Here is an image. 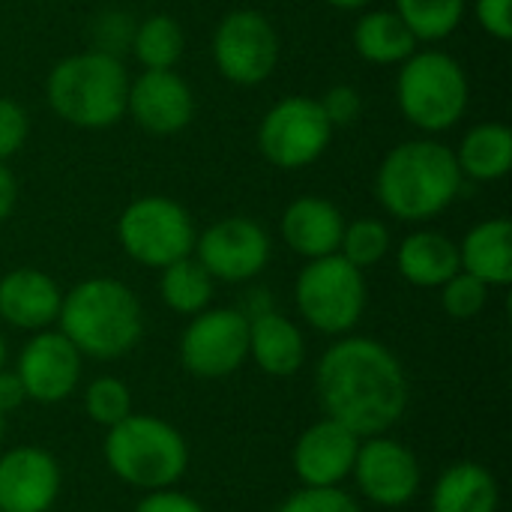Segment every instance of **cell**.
<instances>
[{
  "mask_svg": "<svg viewBox=\"0 0 512 512\" xmlns=\"http://www.w3.org/2000/svg\"><path fill=\"white\" fill-rule=\"evenodd\" d=\"M276 512H360L342 486H303Z\"/></svg>",
  "mask_w": 512,
  "mask_h": 512,
  "instance_id": "obj_33",
  "label": "cell"
},
{
  "mask_svg": "<svg viewBox=\"0 0 512 512\" xmlns=\"http://www.w3.org/2000/svg\"><path fill=\"white\" fill-rule=\"evenodd\" d=\"M126 114L150 135H177L195 117V93L174 69H144L129 81Z\"/></svg>",
  "mask_w": 512,
  "mask_h": 512,
  "instance_id": "obj_15",
  "label": "cell"
},
{
  "mask_svg": "<svg viewBox=\"0 0 512 512\" xmlns=\"http://www.w3.org/2000/svg\"><path fill=\"white\" fill-rule=\"evenodd\" d=\"M60 495L57 459L39 447L0 456V512H48Z\"/></svg>",
  "mask_w": 512,
  "mask_h": 512,
  "instance_id": "obj_16",
  "label": "cell"
},
{
  "mask_svg": "<svg viewBox=\"0 0 512 512\" xmlns=\"http://www.w3.org/2000/svg\"><path fill=\"white\" fill-rule=\"evenodd\" d=\"M60 303V285L36 267H15L0 279V318L18 330H48L57 324Z\"/></svg>",
  "mask_w": 512,
  "mask_h": 512,
  "instance_id": "obj_18",
  "label": "cell"
},
{
  "mask_svg": "<svg viewBox=\"0 0 512 512\" xmlns=\"http://www.w3.org/2000/svg\"><path fill=\"white\" fill-rule=\"evenodd\" d=\"M192 255L213 282L240 285L255 279L270 264V234L249 216H225L195 237Z\"/></svg>",
  "mask_w": 512,
  "mask_h": 512,
  "instance_id": "obj_12",
  "label": "cell"
},
{
  "mask_svg": "<svg viewBox=\"0 0 512 512\" xmlns=\"http://www.w3.org/2000/svg\"><path fill=\"white\" fill-rule=\"evenodd\" d=\"M351 477L360 495L369 498L372 504L405 507L417 495L423 474L417 456L405 444L387 435H372V438H360Z\"/></svg>",
  "mask_w": 512,
  "mask_h": 512,
  "instance_id": "obj_13",
  "label": "cell"
},
{
  "mask_svg": "<svg viewBox=\"0 0 512 512\" xmlns=\"http://www.w3.org/2000/svg\"><path fill=\"white\" fill-rule=\"evenodd\" d=\"M57 324L81 357L117 360L138 345L144 333V309L126 282L90 276L63 294Z\"/></svg>",
  "mask_w": 512,
  "mask_h": 512,
  "instance_id": "obj_3",
  "label": "cell"
},
{
  "mask_svg": "<svg viewBox=\"0 0 512 512\" xmlns=\"http://www.w3.org/2000/svg\"><path fill=\"white\" fill-rule=\"evenodd\" d=\"M84 408L96 426L111 429L132 414V393L120 378L102 375V378L90 381V387L84 390Z\"/></svg>",
  "mask_w": 512,
  "mask_h": 512,
  "instance_id": "obj_30",
  "label": "cell"
},
{
  "mask_svg": "<svg viewBox=\"0 0 512 512\" xmlns=\"http://www.w3.org/2000/svg\"><path fill=\"white\" fill-rule=\"evenodd\" d=\"M135 24L138 21L126 9H102V12H96V18L90 21V48L123 60V54L132 48Z\"/></svg>",
  "mask_w": 512,
  "mask_h": 512,
  "instance_id": "obj_32",
  "label": "cell"
},
{
  "mask_svg": "<svg viewBox=\"0 0 512 512\" xmlns=\"http://www.w3.org/2000/svg\"><path fill=\"white\" fill-rule=\"evenodd\" d=\"M135 512H204V507H201L195 498H189V495H183V492H174V486H171V489L147 492V495L138 501Z\"/></svg>",
  "mask_w": 512,
  "mask_h": 512,
  "instance_id": "obj_37",
  "label": "cell"
},
{
  "mask_svg": "<svg viewBox=\"0 0 512 512\" xmlns=\"http://www.w3.org/2000/svg\"><path fill=\"white\" fill-rule=\"evenodd\" d=\"M417 42H441L459 30L468 0H396L393 9Z\"/></svg>",
  "mask_w": 512,
  "mask_h": 512,
  "instance_id": "obj_28",
  "label": "cell"
},
{
  "mask_svg": "<svg viewBox=\"0 0 512 512\" xmlns=\"http://www.w3.org/2000/svg\"><path fill=\"white\" fill-rule=\"evenodd\" d=\"M141 69H174L186 51V33L168 12H153L135 24L132 48Z\"/></svg>",
  "mask_w": 512,
  "mask_h": 512,
  "instance_id": "obj_27",
  "label": "cell"
},
{
  "mask_svg": "<svg viewBox=\"0 0 512 512\" xmlns=\"http://www.w3.org/2000/svg\"><path fill=\"white\" fill-rule=\"evenodd\" d=\"M213 276L198 264L195 255H186L168 267H162V276H159V297L162 303L177 312V315H198L204 309H210V300H213Z\"/></svg>",
  "mask_w": 512,
  "mask_h": 512,
  "instance_id": "obj_26",
  "label": "cell"
},
{
  "mask_svg": "<svg viewBox=\"0 0 512 512\" xmlns=\"http://www.w3.org/2000/svg\"><path fill=\"white\" fill-rule=\"evenodd\" d=\"M462 177L474 183L504 180L512 168V132L507 123L486 120L465 132L459 147L453 150Z\"/></svg>",
  "mask_w": 512,
  "mask_h": 512,
  "instance_id": "obj_23",
  "label": "cell"
},
{
  "mask_svg": "<svg viewBox=\"0 0 512 512\" xmlns=\"http://www.w3.org/2000/svg\"><path fill=\"white\" fill-rule=\"evenodd\" d=\"M390 246H393V237H390L387 222L366 216V219H354V222L345 225L339 255L345 261H351L354 267L369 270V267H375V264H381L387 258Z\"/></svg>",
  "mask_w": 512,
  "mask_h": 512,
  "instance_id": "obj_29",
  "label": "cell"
},
{
  "mask_svg": "<svg viewBox=\"0 0 512 512\" xmlns=\"http://www.w3.org/2000/svg\"><path fill=\"white\" fill-rule=\"evenodd\" d=\"M465 177L453 147L438 138H408L387 150L375 174L378 204L399 222H432L459 195Z\"/></svg>",
  "mask_w": 512,
  "mask_h": 512,
  "instance_id": "obj_2",
  "label": "cell"
},
{
  "mask_svg": "<svg viewBox=\"0 0 512 512\" xmlns=\"http://www.w3.org/2000/svg\"><path fill=\"white\" fill-rule=\"evenodd\" d=\"M81 354L60 330H39L21 348L15 375L24 384L27 399L39 405H57L69 399L81 381Z\"/></svg>",
  "mask_w": 512,
  "mask_h": 512,
  "instance_id": "obj_14",
  "label": "cell"
},
{
  "mask_svg": "<svg viewBox=\"0 0 512 512\" xmlns=\"http://www.w3.org/2000/svg\"><path fill=\"white\" fill-rule=\"evenodd\" d=\"M105 462L111 474L135 489H171L189 468L183 435L162 417L129 414L105 435Z\"/></svg>",
  "mask_w": 512,
  "mask_h": 512,
  "instance_id": "obj_6",
  "label": "cell"
},
{
  "mask_svg": "<svg viewBox=\"0 0 512 512\" xmlns=\"http://www.w3.org/2000/svg\"><path fill=\"white\" fill-rule=\"evenodd\" d=\"M396 267L414 288H441L459 267V246L441 231H414L396 249Z\"/></svg>",
  "mask_w": 512,
  "mask_h": 512,
  "instance_id": "obj_22",
  "label": "cell"
},
{
  "mask_svg": "<svg viewBox=\"0 0 512 512\" xmlns=\"http://www.w3.org/2000/svg\"><path fill=\"white\" fill-rule=\"evenodd\" d=\"M15 201H18V180H15V174L9 171V165L0 162V225L12 216Z\"/></svg>",
  "mask_w": 512,
  "mask_h": 512,
  "instance_id": "obj_39",
  "label": "cell"
},
{
  "mask_svg": "<svg viewBox=\"0 0 512 512\" xmlns=\"http://www.w3.org/2000/svg\"><path fill=\"white\" fill-rule=\"evenodd\" d=\"M354 51L375 66H399L417 51L414 33L405 27V21L393 9H369L354 21L351 33Z\"/></svg>",
  "mask_w": 512,
  "mask_h": 512,
  "instance_id": "obj_25",
  "label": "cell"
},
{
  "mask_svg": "<svg viewBox=\"0 0 512 512\" xmlns=\"http://www.w3.org/2000/svg\"><path fill=\"white\" fill-rule=\"evenodd\" d=\"M315 390L324 414L357 438L387 435L408 408V375L399 357L369 336L333 342L315 366Z\"/></svg>",
  "mask_w": 512,
  "mask_h": 512,
  "instance_id": "obj_1",
  "label": "cell"
},
{
  "mask_svg": "<svg viewBox=\"0 0 512 512\" xmlns=\"http://www.w3.org/2000/svg\"><path fill=\"white\" fill-rule=\"evenodd\" d=\"M279 231L291 252L312 261L339 252L345 216L333 201L321 195H300L285 207Z\"/></svg>",
  "mask_w": 512,
  "mask_h": 512,
  "instance_id": "obj_19",
  "label": "cell"
},
{
  "mask_svg": "<svg viewBox=\"0 0 512 512\" xmlns=\"http://www.w3.org/2000/svg\"><path fill=\"white\" fill-rule=\"evenodd\" d=\"M129 72L120 57L87 48L57 60L45 78L48 108L69 126L99 132L126 117Z\"/></svg>",
  "mask_w": 512,
  "mask_h": 512,
  "instance_id": "obj_4",
  "label": "cell"
},
{
  "mask_svg": "<svg viewBox=\"0 0 512 512\" xmlns=\"http://www.w3.org/2000/svg\"><path fill=\"white\" fill-rule=\"evenodd\" d=\"M501 492L498 480L480 462H456L450 465L435 489H432V512H498Z\"/></svg>",
  "mask_w": 512,
  "mask_h": 512,
  "instance_id": "obj_24",
  "label": "cell"
},
{
  "mask_svg": "<svg viewBox=\"0 0 512 512\" xmlns=\"http://www.w3.org/2000/svg\"><path fill=\"white\" fill-rule=\"evenodd\" d=\"M249 360V318L240 309H204L180 336V363L201 381L234 375Z\"/></svg>",
  "mask_w": 512,
  "mask_h": 512,
  "instance_id": "obj_11",
  "label": "cell"
},
{
  "mask_svg": "<svg viewBox=\"0 0 512 512\" xmlns=\"http://www.w3.org/2000/svg\"><path fill=\"white\" fill-rule=\"evenodd\" d=\"M366 276L339 252L303 264L294 300L303 321L324 336H348L366 312Z\"/></svg>",
  "mask_w": 512,
  "mask_h": 512,
  "instance_id": "obj_7",
  "label": "cell"
},
{
  "mask_svg": "<svg viewBox=\"0 0 512 512\" xmlns=\"http://www.w3.org/2000/svg\"><path fill=\"white\" fill-rule=\"evenodd\" d=\"M198 228L189 210L168 195H141L117 219L120 249L141 267L162 270L195 249Z\"/></svg>",
  "mask_w": 512,
  "mask_h": 512,
  "instance_id": "obj_8",
  "label": "cell"
},
{
  "mask_svg": "<svg viewBox=\"0 0 512 512\" xmlns=\"http://www.w3.org/2000/svg\"><path fill=\"white\" fill-rule=\"evenodd\" d=\"M489 291H492V288H489L486 282H480L477 276L459 270L456 276H450V279L441 285V306H444V312H447L450 318H456V321H471V318H477V315L486 309Z\"/></svg>",
  "mask_w": 512,
  "mask_h": 512,
  "instance_id": "obj_31",
  "label": "cell"
},
{
  "mask_svg": "<svg viewBox=\"0 0 512 512\" xmlns=\"http://www.w3.org/2000/svg\"><path fill=\"white\" fill-rule=\"evenodd\" d=\"M474 18L492 39H512V0H474Z\"/></svg>",
  "mask_w": 512,
  "mask_h": 512,
  "instance_id": "obj_36",
  "label": "cell"
},
{
  "mask_svg": "<svg viewBox=\"0 0 512 512\" xmlns=\"http://www.w3.org/2000/svg\"><path fill=\"white\" fill-rule=\"evenodd\" d=\"M249 357L255 360L261 372L273 378L297 375L306 360V342H303L300 327L276 309L252 315L249 318Z\"/></svg>",
  "mask_w": 512,
  "mask_h": 512,
  "instance_id": "obj_20",
  "label": "cell"
},
{
  "mask_svg": "<svg viewBox=\"0 0 512 512\" xmlns=\"http://www.w3.org/2000/svg\"><path fill=\"white\" fill-rule=\"evenodd\" d=\"M360 438L342 423L324 417L294 444V474L303 486H342L351 477Z\"/></svg>",
  "mask_w": 512,
  "mask_h": 512,
  "instance_id": "obj_17",
  "label": "cell"
},
{
  "mask_svg": "<svg viewBox=\"0 0 512 512\" xmlns=\"http://www.w3.org/2000/svg\"><path fill=\"white\" fill-rule=\"evenodd\" d=\"M3 417H6V414H0V444H3V429H6V423H3Z\"/></svg>",
  "mask_w": 512,
  "mask_h": 512,
  "instance_id": "obj_42",
  "label": "cell"
},
{
  "mask_svg": "<svg viewBox=\"0 0 512 512\" xmlns=\"http://www.w3.org/2000/svg\"><path fill=\"white\" fill-rule=\"evenodd\" d=\"M471 102V81L465 66L441 48H417L399 63L396 105L402 117L426 132L438 135L453 129Z\"/></svg>",
  "mask_w": 512,
  "mask_h": 512,
  "instance_id": "obj_5",
  "label": "cell"
},
{
  "mask_svg": "<svg viewBox=\"0 0 512 512\" xmlns=\"http://www.w3.org/2000/svg\"><path fill=\"white\" fill-rule=\"evenodd\" d=\"M30 135V117L27 108L12 99V96H0V162L12 159Z\"/></svg>",
  "mask_w": 512,
  "mask_h": 512,
  "instance_id": "obj_34",
  "label": "cell"
},
{
  "mask_svg": "<svg viewBox=\"0 0 512 512\" xmlns=\"http://www.w3.org/2000/svg\"><path fill=\"white\" fill-rule=\"evenodd\" d=\"M324 3H330L333 9H342V12H360V9H366L372 0H324Z\"/></svg>",
  "mask_w": 512,
  "mask_h": 512,
  "instance_id": "obj_40",
  "label": "cell"
},
{
  "mask_svg": "<svg viewBox=\"0 0 512 512\" xmlns=\"http://www.w3.org/2000/svg\"><path fill=\"white\" fill-rule=\"evenodd\" d=\"M459 246V267L489 288L512 282V222L504 216L477 222Z\"/></svg>",
  "mask_w": 512,
  "mask_h": 512,
  "instance_id": "obj_21",
  "label": "cell"
},
{
  "mask_svg": "<svg viewBox=\"0 0 512 512\" xmlns=\"http://www.w3.org/2000/svg\"><path fill=\"white\" fill-rule=\"evenodd\" d=\"M333 132L318 99L291 93L264 111L258 123V150L279 171H303L327 153Z\"/></svg>",
  "mask_w": 512,
  "mask_h": 512,
  "instance_id": "obj_9",
  "label": "cell"
},
{
  "mask_svg": "<svg viewBox=\"0 0 512 512\" xmlns=\"http://www.w3.org/2000/svg\"><path fill=\"white\" fill-rule=\"evenodd\" d=\"M318 102H321V111L327 114L333 129L354 126L360 120V114H363V96L351 84H333Z\"/></svg>",
  "mask_w": 512,
  "mask_h": 512,
  "instance_id": "obj_35",
  "label": "cell"
},
{
  "mask_svg": "<svg viewBox=\"0 0 512 512\" xmlns=\"http://www.w3.org/2000/svg\"><path fill=\"white\" fill-rule=\"evenodd\" d=\"M27 402V393H24V384L15 372H6L0 369V414H9L15 408H21Z\"/></svg>",
  "mask_w": 512,
  "mask_h": 512,
  "instance_id": "obj_38",
  "label": "cell"
},
{
  "mask_svg": "<svg viewBox=\"0 0 512 512\" xmlns=\"http://www.w3.org/2000/svg\"><path fill=\"white\" fill-rule=\"evenodd\" d=\"M3 363H6V342H3V336H0V369H3Z\"/></svg>",
  "mask_w": 512,
  "mask_h": 512,
  "instance_id": "obj_41",
  "label": "cell"
},
{
  "mask_svg": "<svg viewBox=\"0 0 512 512\" xmlns=\"http://www.w3.org/2000/svg\"><path fill=\"white\" fill-rule=\"evenodd\" d=\"M210 54L216 72L237 87L264 84L282 57V42L273 21L258 9H234L219 18Z\"/></svg>",
  "mask_w": 512,
  "mask_h": 512,
  "instance_id": "obj_10",
  "label": "cell"
}]
</instances>
